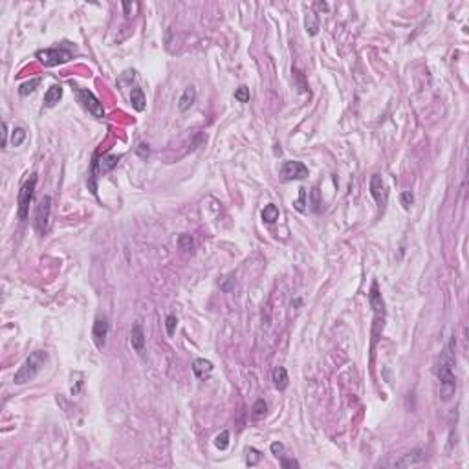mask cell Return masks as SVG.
<instances>
[{"label":"cell","instance_id":"obj_1","mask_svg":"<svg viewBox=\"0 0 469 469\" xmlns=\"http://www.w3.org/2000/svg\"><path fill=\"white\" fill-rule=\"evenodd\" d=\"M455 335L449 339V343L445 345L442 352H440V358L436 361V368H434V374H436L438 381H440V392H442V398L443 399H449L456 391V378H455Z\"/></svg>","mask_w":469,"mask_h":469},{"label":"cell","instance_id":"obj_2","mask_svg":"<svg viewBox=\"0 0 469 469\" xmlns=\"http://www.w3.org/2000/svg\"><path fill=\"white\" fill-rule=\"evenodd\" d=\"M48 361V352L44 350H35L28 356L24 363L19 366V370L15 372L13 376V383L15 385H24V383H30L33 379L37 378V374L42 370V366L46 365Z\"/></svg>","mask_w":469,"mask_h":469},{"label":"cell","instance_id":"obj_3","mask_svg":"<svg viewBox=\"0 0 469 469\" xmlns=\"http://www.w3.org/2000/svg\"><path fill=\"white\" fill-rule=\"evenodd\" d=\"M75 52V46L70 44V42H61L59 46H53V48H46V50H39L35 53V57L39 59L40 63L48 68L57 65H65L72 59V53Z\"/></svg>","mask_w":469,"mask_h":469},{"label":"cell","instance_id":"obj_4","mask_svg":"<svg viewBox=\"0 0 469 469\" xmlns=\"http://www.w3.org/2000/svg\"><path fill=\"white\" fill-rule=\"evenodd\" d=\"M72 90L75 92L77 101L81 103V107H83L88 114H92L94 117H103L105 116L103 103L94 96V92H90L88 88H81V86H77V84H73V83H72Z\"/></svg>","mask_w":469,"mask_h":469},{"label":"cell","instance_id":"obj_5","mask_svg":"<svg viewBox=\"0 0 469 469\" xmlns=\"http://www.w3.org/2000/svg\"><path fill=\"white\" fill-rule=\"evenodd\" d=\"M35 185H37V176L32 174L24 185L20 187L19 191V207H17V215H19L20 222H26L30 216V206L33 202V194H35Z\"/></svg>","mask_w":469,"mask_h":469},{"label":"cell","instance_id":"obj_6","mask_svg":"<svg viewBox=\"0 0 469 469\" xmlns=\"http://www.w3.org/2000/svg\"><path fill=\"white\" fill-rule=\"evenodd\" d=\"M368 301H370V306L374 308V335H376L383 328V319H385V302H383V297L379 293L378 283H372V286H370Z\"/></svg>","mask_w":469,"mask_h":469},{"label":"cell","instance_id":"obj_7","mask_svg":"<svg viewBox=\"0 0 469 469\" xmlns=\"http://www.w3.org/2000/svg\"><path fill=\"white\" fill-rule=\"evenodd\" d=\"M117 161H119V156H103V158H94V161H92V167H90V189L92 193H96V178L97 174H107L110 173L112 169L117 165Z\"/></svg>","mask_w":469,"mask_h":469},{"label":"cell","instance_id":"obj_8","mask_svg":"<svg viewBox=\"0 0 469 469\" xmlns=\"http://www.w3.org/2000/svg\"><path fill=\"white\" fill-rule=\"evenodd\" d=\"M50 215H52V196H44L35 213V229L40 235H46L50 229Z\"/></svg>","mask_w":469,"mask_h":469},{"label":"cell","instance_id":"obj_9","mask_svg":"<svg viewBox=\"0 0 469 469\" xmlns=\"http://www.w3.org/2000/svg\"><path fill=\"white\" fill-rule=\"evenodd\" d=\"M308 176V167L301 161H284L281 165V178L284 181L302 180Z\"/></svg>","mask_w":469,"mask_h":469},{"label":"cell","instance_id":"obj_10","mask_svg":"<svg viewBox=\"0 0 469 469\" xmlns=\"http://www.w3.org/2000/svg\"><path fill=\"white\" fill-rule=\"evenodd\" d=\"M370 194H372L374 200H376V204H378L379 213L385 211L387 200H389V193H387V187H385V183H383V180H381L379 174H372V178H370Z\"/></svg>","mask_w":469,"mask_h":469},{"label":"cell","instance_id":"obj_11","mask_svg":"<svg viewBox=\"0 0 469 469\" xmlns=\"http://www.w3.org/2000/svg\"><path fill=\"white\" fill-rule=\"evenodd\" d=\"M92 335H94V341H96V347L97 348H103L105 347V341H107V335H108V319L107 317H97L96 323H94V330H92Z\"/></svg>","mask_w":469,"mask_h":469},{"label":"cell","instance_id":"obj_12","mask_svg":"<svg viewBox=\"0 0 469 469\" xmlns=\"http://www.w3.org/2000/svg\"><path fill=\"white\" fill-rule=\"evenodd\" d=\"M130 345H132V348H134L140 356L145 352V334H143L142 325H138V323H136L134 326H132V330H130Z\"/></svg>","mask_w":469,"mask_h":469},{"label":"cell","instance_id":"obj_13","mask_svg":"<svg viewBox=\"0 0 469 469\" xmlns=\"http://www.w3.org/2000/svg\"><path fill=\"white\" fill-rule=\"evenodd\" d=\"M193 372L198 379H207L213 374V363L207 360H202V358H196L193 361Z\"/></svg>","mask_w":469,"mask_h":469},{"label":"cell","instance_id":"obj_14","mask_svg":"<svg viewBox=\"0 0 469 469\" xmlns=\"http://www.w3.org/2000/svg\"><path fill=\"white\" fill-rule=\"evenodd\" d=\"M194 101H196V88H194V86H187L185 90H183V94H181L180 101H178V108H180L181 112H185V110H189L193 107Z\"/></svg>","mask_w":469,"mask_h":469},{"label":"cell","instance_id":"obj_15","mask_svg":"<svg viewBox=\"0 0 469 469\" xmlns=\"http://www.w3.org/2000/svg\"><path fill=\"white\" fill-rule=\"evenodd\" d=\"M61 97H63V86L61 84H53L52 88H48V92L44 94V105L48 108H52V107H55L61 101Z\"/></svg>","mask_w":469,"mask_h":469},{"label":"cell","instance_id":"obj_16","mask_svg":"<svg viewBox=\"0 0 469 469\" xmlns=\"http://www.w3.org/2000/svg\"><path fill=\"white\" fill-rule=\"evenodd\" d=\"M130 103H132V107H134L138 112H143V110H145V107H147V99H145L143 88L134 86V88L130 90Z\"/></svg>","mask_w":469,"mask_h":469},{"label":"cell","instance_id":"obj_17","mask_svg":"<svg viewBox=\"0 0 469 469\" xmlns=\"http://www.w3.org/2000/svg\"><path fill=\"white\" fill-rule=\"evenodd\" d=\"M424 460V453L420 449L416 451H411V453H407V455L401 458V460H398L396 462V466L398 468H407V466H416V464H420Z\"/></svg>","mask_w":469,"mask_h":469},{"label":"cell","instance_id":"obj_18","mask_svg":"<svg viewBox=\"0 0 469 469\" xmlns=\"http://www.w3.org/2000/svg\"><path fill=\"white\" fill-rule=\"evenodd\" d=\"M271 379H273V383H275L279 391H284L288 387V372H286V368L284 366H277L273 374H271Z\"/></svg>","mask_w":469,"mask_h":469},{"label":"cell","instance_id":"obj_19","mask_svg":"<svg viewBox=\"0 0 469 469\" xmlns=\"http://www.w3.org/2000/svg\"><path fill=\"white\" fill-rule=\"evenodd\" d=\"M262 220L266 222V224H275L277 220H279V207H277L275 204H268V206H264Z\"/></svg>","mask_w":469,"mask_h":469},{"label":"cell","instance_id":"obj_20","mask_svg":"<svg viewBox=\"0 0 469 469\" xmlns=\"http://www.w3.org/2000/svg\"><path fill=\"white\" fill-rule=\"evenodd\" d=\"M306 32L310 35H317V32H319V17L314 11L306 13Z\"/></svg>","mask_w":469,"mask_h":469},{"label":"cell","instance_id":"obj_21","mask_svg":"<svg viewBox=\"0 0 469 469\" xmlns=\"http://www.w3.org/2000/svg\"><path fill=\"white\" fill-rule=\"evenodd\" d=\"M260 458H262V455H260V451H257L255 447H248V449H246V464H248L250 468H255V466L260 462Z\"/></svg>","mask_w":469,"mask_h":469},{"label":"cell","instance_id":"obj_22","mask_svg":"<svg viewBox=\"0 0 469 469\" xmlns=\"http://www.w3.org/2000/svg\"><path fill=\"white\" fill-rule=\"evenodd\" d=\"M39 84H40V77H35V79H32V81H28V83H22L19 86V94L20 96H28V94H32V92L37 90Z\"/></svg>","mask_w":469,"mask_h":469},{"label":"cell","instance_id":"obj_23","mask_svg":"<svg viewBox=\"0 0 469 469\" xmlns=\"http://www.w3.org/2000/svg\"><path fill=\"white\" fill-rule=\"evenodd\" d=\"M24 142H26V130L22 127H15L13 132H11V145L13 147H20Z\"/></svg>","mask_w":469,"mask_h":469},{"label":"cell","instance_id":"obj_24","mask_svg":"<svg viewBox=\"0 0 469 469\" xmlns=\"http://www.w3.org/2000/svg\"><path fill=\"white\" fill-rule=\"evenodd\" d=\"M227 445H229V433H227V431H222L218 436L215 438V447L220 451H225Z\"/></svg>","mask_w":469,"mask_h":469},{"label":"cell","instance_id":"obj_25","mask_svg":"<svg viewBox=\"0 0 469 469\" xmlns=\"http://www.w3.org/2000/svg\"><path fill=\"white\" fill-rule=\"evenodd\" d=\"M178 246H180V250L183 251L193 250L194 242H193V238H191V235H180V237H178Z\"/></svg>","mask_w":469,"mask_h":469},{"label":"cell","instance_id":"obj_26","mask_svg":"<svg viewBox=\"0 0 469 469\" xmlns=\"http://www.w3.org/2000/svg\"><path fill=\"white\" fill-rule=\"evenodd\" d=\"M399 202H401V206H403V209H411V206L414 204V194L411 193V191H403L401 193V196H399Z\"/></svg>","mask_w":469,"mask_h":469},{"label":"cell","instance_id":"obj_27","mask_svg":"<svg viewBox=\"0 0 469 469\" xmlns=\"http://www.w3.org/2000/svg\"><path fill=\"white\" fill-rule=\"evenodd\" d=\"M266 411H268V405H266V401L264 399H257L255 401V405H253V416L255 418H260L266 414Z\"/></svg>","mask_w":469,"mask_h":469},{"label":"cell","instance_id":"obj_28","mask_svg":"<svg viewBox=\"0 0 469 469\" xmlns=\"http://www.w3.org/2000/svg\"><path fill=\"white\" fill-rule=\"evenodd\" d=\"M235 99L240 103H248L250 101V88L248 86H238L237 92H235Z\"/></svg>","mask_w":469,"mask_h":469},{"label":"cell","instance_id":"obj_29","mask_svg":"<svg viewBox=\"0 0 469 469\" xmlns=\"http://www.w3.org/2000/svg\"><path fill=\"white\" fill-rule=\"evenodd\" d=\"M176 325H178V319H176V315H167V319H165V328H167V335L169 337H173L174 332H176Z\"/></svg>","mask_w":469,"mask_h":469},{"label":"cell","instance_id":"obj_30","mask_svg":"<svg viewBox=\"0 0 469 469\" xmlns=\"http://www.w3.org/2000/svg\"><path fill=\"white\" fill-rule=\"evenodd\" d=\"M299 196H301V198L297 200L293 206H295L297 211L304 213V206H302V204H304V198H306V189H304V187H301V189H299Z\"/></svg>","mask_w":469,"mask_h":469},{"label":"cell","instance_id":"obj_31","mask_svg":"<svg viewBox=\"0 0 469 469\" xmlns=\"http://www.w3.org/2000/svg\"><path fill=\"white\" fill-rule=\"evenodd\" d=\"M271 453H273L277 458H281V456H283V453H284V445L281 442H273V443H271Z\"/></svg>","mask_w":469,"mask_h":469},{"label":"cell","instance_id":"obj_32","mask_svg":"<svg viewBox=\"0 0 469 469\" xmlns=\"http://www.w3.org/2000/svg\"><path fill=\"white\" fill-rule=\"evenodd\" d=\"M281 468H299V462L293 458H283L281 456Z\"/></svg>","mask_w":469,"mask_h":469},{"label":"cell","instance_id":"obj_33","mask_svg":"<svg viewBox=\"0 0 469 469\" xmlns=\"http://www.w3.org/2000/svg\"><path fill=\"white\" fill-rule=\"evenodd\" d=\"M138 152H140V154H142L143 158H145V156L148 154V148H147V145H145V143H140V145H138Z\"/></svg>","mask_w":469,"mask_h":469},{"label":"cell","instance_id":"obj_34","mask_svg":"<svg viewBox=\"0 0 469 469\" xmlns=\"http://www.w3.org/2000/svg\"><path fill=\"white\" fill-rule=\"evenodd\" d=\"M2 129H4V132H2V136H4V140H2V147H6V143H7V125L6 123L2 125Z\"/></svg>","mask_w":469,"mask_h":469}]
</instances>
